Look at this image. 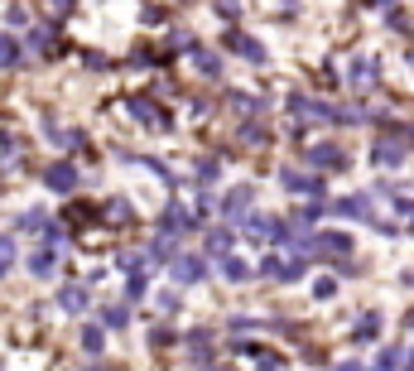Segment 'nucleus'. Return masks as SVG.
<instances>
[{
  "mask_svg": "<svg viewBox=\"0 0 414 371\" xmlns=\"http://www.w3.org/2000/svg\"><path fill=\"white\" fill-rule=\"evenodd\" d=\"M15 63H19V44L10 34H0V68H15Z\"/></svg>",
  "mask_w": 414,
  "mask_h": 371,
  "instance_id": "obj_11",
  "label": "nucleus"
},
{
  "mask_svg": "<svg viewBox=\"0 0 414 371\" xmlns=\"http://www.w3.org/2000/svg\"><path fill=\"white\" fill-rule=\"evenodd\" d=\"M174 275H179V284H198L203 279V261L198 256H183V261H174Z\"/></svg>",
  "mask_w": 414,
  "mask_h": 371,
  "instance_id": "obj_4",
  "label": "nucleus"
},
{
  "mask_svg": "<svg viewBox=\"0 0 414 371\" xmlns=\"http://www.w3.org/2000/svg\"><path fill=\"white\" fill-rule=\"evenodd\" d=\"M260 270H265L270 279H294V275H299V266H294V261H275V256H265V266H260Z\"/></svg>",
  "mask_w": 414,
  "mask_h": 371,
  "instance_id": "obj_8",
  "label": "nucleus"
},
{
  "mask_svg": "<svg viewBox=\"0 0 414 371\" xmlns=\"http://www.w3.org/2000/svg\"><path fill=\"white\" fill-rule=\"evenodd\" d=\"M73 184H78V169H73V164H58V169H48V188H58V193H68Z\"/></svg>",
  "mask_w": 414,
  "mask_h": 371,
  "instance_id": "obj_7",
  "label": "nucleus"
},
{
  "mask_svg": "<svg viewBox=\"0 0 414 371\" xmlns=\"http://www.w3.org/2000/svg\"><path fill=\"white\" fill-rule=\"evenodd\" d=\"M10 261H15V246H10V241H5V236H0V275H5V270H10Z\"/></svg>",
  "mask_w": 414,
  "mask_h": 371,
  "instance_id": "obj_20",
  "label": "nucleus"
},
{
  "mask_svg": "<svg viewBox=\"0 0 414 371\" xmlns=\"http://www.w3.org/2000/svg\"><path fill=\"white\" fill-rule=\"evenodd\" d=\"M309 164H318V169H342L347 159H342L337 145H318V150H309Z\"/></svg>",
  "mask_w": 414,
  "mask_h": 371,
  "instance_id": "obj_2",
  "label": "nucleus"
},
{
  "mask_svg": "<svg viewBox=\"0 0 414 371\" xmlns=\"http://www.w3.org/2000/svg\"><path fill=\"white\" fill-rule=\"evenodd\" d=\"M222 275H226V279H236V284H241V279L251 275V266H246V261H236V256H222Z\"/></svg>",
  "mask_w": 414,
  "mask_h": 371,
  "instance_id": "obj_10",
  "label": "nucleus"
},
{
  "mask_svg": "<svg viewBox=\"0 0 414 371\" xmlns=\"http://www.w3.org/2000/svg\"><path fill=\"white\" fill-rule=\"evenodd\" d=\"M332 212H342V217H361V222H366V217H371V202H366V198H342V202H332Z\"/></svg>",
  "mask_w": 414,
  "mask_h": 371,
  "instance_id": "obj_5",
  "label": "nucleus"
},
{
  "mask_svg": "<svg viewBox=\"0 0 414 371\" xmlns=\"http://www.w3.org/2000/svg\"><path fill=\"white\" fill-rule=\"evenodd\" d=\"M82 347L87 352H102V328H82Z\"/></svg>",
  "mask_w": 414,
  "mask_h": 371,
  "instance_id": "obj_19",
  "label": "nucleus"
},
{
  "mask_svg": "<svg viewBox=\"0 0 414 371\" xmlns=\"http://www.w3.org/2000/svg\"><path fill=\"white\" fill-rule=\"evenodd\" d=\"M130 111H135L140 121H150V126H159V111H154L150 101H130Z\"/></svg>",
  "mask_w": 414,
  "mask_h": 371,
  "instance_id": "obj_17",
  "label": "nucleus"
},
{
  "mask_svg": "<svg viewBox=\"0 0 414 371\" xmlns=\"http://www.w3.org/2000/svg\"><path fill=\"white\" fill-rule=\"evenodd\" d=\"M29 270H34V275H48V270H53V246H48V251H34V256H29Z\"/></svg>",
  "mask_w": 414,
  "mask_h": 371,
  "instance_id": "obj_15",
  "label": "nucleus"
},
{
  "mask_svg": "<svg viewBox=\"0 0 414 371\" xmlns=\"http://www.w3.org/2000/svg\"><path fill=\"white\" fill-rule=\"evenodd\" d=\"M226 44H231V49H236V53H241V58H255V63H260V58H265V49H260V44H255V39H246V34H231V39H226Z\"/></svg>",
  "mask_w": 414,
  "mask_h": 371,
  "instance_id": "obj_9",
  "label": "nucleus"
},
{
  "mask_svg": "<svg viewBox=\"0 0 414 371\" xmlns=\"http://www.w3.org/2000/svg\"><path fill=\"white\" fill-rule=\"evenodd\" d=\"M285 188H294V193H313V188H318V179H309V174H294V169H285Z\"/></svg>",
  "mask_w": 414,
  "mask_h": 371,
  "instance_id": "obj_12",
  "label": "nucleus"
},
{
  "mask_svg": "<svg viewBox=\"0 0 414 371\" xmlns=\"http://www.w3.org/2000/svg\"><path fill=\"white\" fill-rule=\"evenodd\" d=\"M381 333V323H376V313H366V323H357V343H371Z\"/></svg>",
  "mask_w": 414,
  "mask_h": 371,
  "instance_id": "obj_16",
  "label": "nucleus"
},
{
  "mask_svg": "<svg viewBox=\"0 0 414 371\" xmlns=\"http://www.w3.org/2000/svg\"><path fill=\"white\" fill-rule=\"evenodd\" d=\"M246 202H251V188L236 184L226 198H222V212H226V217H241V212H246Z\"/></svg>",
  "mask_w": 414,
  "mask_h": 371,
  "instance_id": "obj_3",
  "label": "nucleus"
},
{
  "mask_svg": "<svg viewBox=\"0 0 414 371\" xmlns=\"http://www.w3.org/2000/svg\"><path fill=\"white\" fill-rule=\"evenodd\" d=\"M255 362H260V371H280V357H275V352H260Z\"/></svg>",
  "mask_w": 414,
  "mask_h": 371,
  "instance_id": "obj_21",
  "label": "nucleus"
},
{
  "mask_svg": "<svg viewBox=\"0 0 414 371\" xmlns=\"http://www.w3.org/2000/svg\"><path fill=\"white\" fill-rule=\"evenodd\" d=\"M125 318H130V313H125L120 304H116V309H106V313H102V323H106V328H125Z\"/></svg>",
  "mask_w": 414,
  "mask_h": 371,
  "instance_id": "obj_18",
  "label": "nucleus"
},
{
  "mask_svg": "<svg viewBox=\"0 0 414 371\" xmlns=\"http://www.w3.org/2000/svg\"><path fill=\"white\" fill-rule=\"evenodd\" d=\"M313 251H327V256H347V251H352V236H347V232H323V236H313Z\"/></svg>",
  "mask_w": 414,
  "mask_h": 371,
  "instance_id": "obj_1",
  "label": "nucleus"
},
{
  "mask_svg": "<svg viewBox=\"0 0 414 371\" xmlns=\"http://www.w3.org/2000/svg\"><path fill=\"white\" fill-rule=\"evenodd\" d=\"M231 241H236V236H231V227H217V232L207 236V246H212V251H222V256L231 251Z\"/></svg>",
  "mask_w": 414,
  "mask_h": 371,
  "instance_id": "obj_14",
  "label": "nucleus"
},
{
  "mask_svg": "<svg viewBox=\"0 0 414 371\" xmlns=\"http://www.w3.org/2000/svg\"><path fill=\"white\" fill-rule=\"evenodd\" d=\"M371 78V63H352V83H366Z\"/></svg>",
  "mask_w": 414,
  "mask_h": 371,
  "instance_id": "obj_22",
  "label": "nucleus"
},
{
  "mask_svg": "<svg viewBox=\"0 0 414 371\" xmlns=\"http://www.w3.org/2000/svg\"><path fill=\"white\" fill-rule=\"evenodd\" d=\"M371 155H376V164H395V159H400V145H395V140H381Z\"/></svg>",
  "mask_w": 414,
  "mask_h": 371,
  "instance_id": "obj_13",
  "label": "nucleus"
},
{
  "mask_svg": "<svg viewBox=\"0 0 414 371\" xmlns=\"http://www.w3.org/2000/svg\"><path fill=\"white\" fill-rule=\"evenodd\" d=\"M58 304H63L68 313H82V309H87V289H82V284H68V289L58 294Z\"/></svg>",
  "mask_w": 414,
  "mask_h": 371,
  "instance_id": "obj_6",
  "label": "nucleus"
}]
</instances>
